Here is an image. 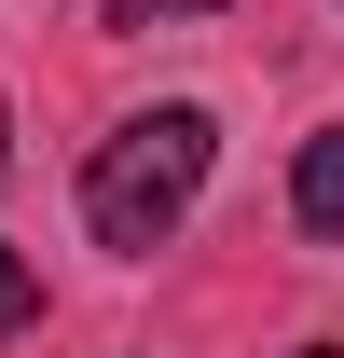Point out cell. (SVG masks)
<instances>
[{
  "mask_svg": "<svg viewBox=\"0 0 344 358\" xmlns=\"http://www.w3.org/2000/svg\"><path fill=\"white\" fill-rule=\"evenodd\" d=\"M207 166H220V124L193 110V96H166V110L110 124V138H96V166H83V221H96V248L152 262V248H166L179 221H193Z\"/></svg>",
  "mask_w": 344,
  "mask_h": 358,
  "instance_id": "obj_1",
  "label": "cell"
},
{
  "mask_svg": "<svg viewBox=\"0 0 344 358\" xmlns=\"http://www.w3.org/2000/svg\"><path fill=\"white\" fill-rule=\"evenodd\" d=\"M289 207H303V234H344V124H317V138H303Z\"/></svg>",
  "mask_w": 344,
  "mask_h": 358,
  "instance_id": "obj_2",
  "label": "cell"
},
{
  "mask_svg": "<svg viewBox=\"0 0 344 358\" xmlns=\"http://www.w3.org/2000/svg\"><path fill=\"white\" fill-rule=\"evenodd\" d=\"M28 317H42V275H28V262H14V248H0V345H14Z\"/></svg>",
  "mask_w": 344,
  "mask_h": 358,
  "instance_id": "obj_3",
  "label": "cell"
},
{
  "mask_svg": "<svg viewBox=\"0 0 344 358\" xmlns=\"http://www.w3.org/2000/svg\"><path fill=\"white\" fill-rule=\"evenodd\" d=\"M166 14H220V0H110V28H166Z\"/></svg>",
  "mask_w": 344,
  "mask_h": 358,
  "instance_id": "obj_4",
  "label": "cell"
},
{
  "mask_svg": "<svg viewBox=\"0 0 344 358\" xmlns=\"http://www.w3.org/2000/svg\"><path fill=\"white\" fill-rule=\"evenodd\" d=\"M289 358H344V345H289Z\"/></svg>",
  "mask_w": 344,
  "mask_h": 358,
  "instance_id": "obj_5",
  "label": "cell"
},
{
  "mask_svg": "<svg viewBox=\"0 0 344 358\" xmlns=\"http://www.w3.org/2000/svg\"><path fill=\"white\" fill-rule=\"evenodd\" d=\"M0 138H14V110H0Z\"/></svg>",
  "mask_w": 344,
  "mask_h": 358,
  "instance_id": "obj_6",
  "label": "cell"
}]
</instances>
